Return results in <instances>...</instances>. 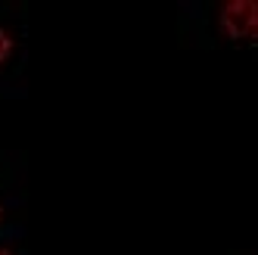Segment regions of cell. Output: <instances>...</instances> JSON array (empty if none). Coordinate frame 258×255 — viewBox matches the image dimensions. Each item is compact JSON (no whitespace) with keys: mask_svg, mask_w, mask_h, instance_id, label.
<instances>
[{"mask_svg":"<svg viewBox=\"0 0 258 255\" xmlns=\"http://www.w3.org/2000/svg\"><path fill=\"white\" fill-rule=\"evenodd\" d=\"M202 16H206V31L218 44L255 47L258 7L252 0H224V4L215 7H202Z\"/></svg>","mask_w":258,"mask_h":255,"instance_id":"obj_1","label":"cell"},{"mask_svg":"<svg viewBox=\"0 0 258 255\" xmlns=\"http://www.w3.org/2000/svg\"><path fill=\"white\" fill-rule=\"evenodd\" d=\"M25 53H28L25 10L0 4V90H7L22 75Z\"/></svg>","mask_w":258,"mask_h":255,"instance_id":"obj_2","label":"cell"},{"mask_svg":"<svg viewBox=\"0 0 258 255\" xmlns=\"http://www.w3.org/2000/svg\"><path fill=\"white\" fill-rule=\"evenodd\" d=\"M19 209H22L19 193H0V236L22 233V224H19V218H16Z\"/></svg>","mask_w":258,"mask_h":255,"instance_id":"obj_3","label":"cell"},{"mask_svg":"<svg viewBox=\"0 0 258 255\" xmlns=\"http://www.w3.org/2000/svg\"><path fill=\"white\" fill-rule=\"evenodd\" d=\"M16 159L10 153H0V193H13V184H16Z\"/></svg>","mask_w":258,"mask_h":255,"instance_id":"obj_4","label":"cell"},{"mask_svg":"<svg viewBox=\"0 0 258 255\" xmlns=\"http://www.w3.org/2000/svg\"><path fill=\"white\" fill-rule=\"evenodd\" d=\"M0 255H28L25 246H22V233L0 236Z\"/></svg>","mask_w":258,"mask_h":255,"instance_id":"obj_5","label":"cell"}]
</instances>
